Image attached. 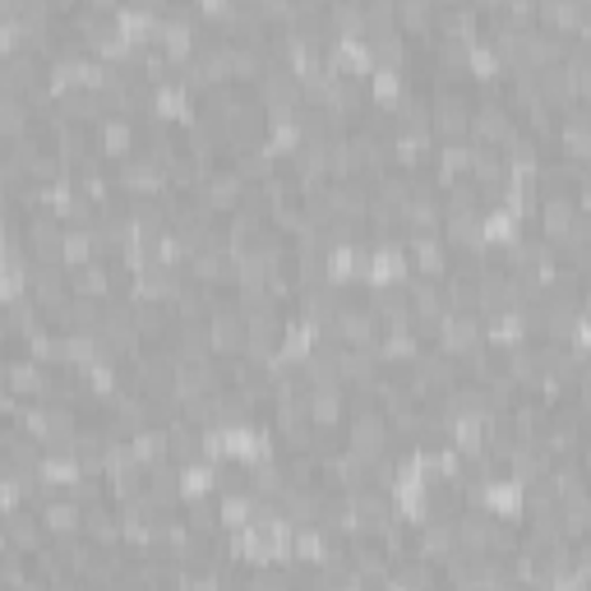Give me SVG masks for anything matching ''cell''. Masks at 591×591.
I'll return each instance as SVG.
<instances>
[{"label": "cell", "instance_id": "obj_11", "mask_svg": "<svg viewBox=\"0 0 591 591\" xmlns=\"http://www.w3.org/2000/svg\"><path fill=\"white\" fill-rule=\"evenodd\" d=\"M42 536H46V523L42 518H29V513H6V546L10 550H23V555H38L42 550Z\"/></svg>", "mask_w": 591, "mask_h": 591}, {"label": "cell", "instance_id": "obj_17", "mask_svg": "<svg viewBox=\"0 0 591 591\" xmlns=\"http://www.w3.org/2000/svg\"><path fill=\"white\" fill-rule=\"evenodd\" d=\"M440 10H453V6H467V0H434Z\"/></svg>", "mask_w": 591, "mask_h": 591}, {"label": "cell", "instance_id": "obj_10", "mask_svg": "<svg viewBox=\"0 0 591 591\" xmlns=\"http://www.w3.org/2000/svg\"><path fill=\"white\" fill-rule=\"evenodd\" d=\"M444 245L453 254H481L485 250V218L472 213V218H444Z\"/></svg>", "mask_w": 591, "mask_h": 591}, {"label": "cell", "instance_id": "obj_15", "mask_svg": "<svg viewBox=\"0 0 591 591\" xmlns=\"http://www.w3.org/2000/svg\"><path fill=\"white\" fill-rule=\"evenodd\" d=\"M74 504H80V508H93V504H107V485H102L93 472H84L80 481H74L70 485V490H65Z\"/></svg>", "mask_w": 591, "mask_h": 591}, {"label": "cell", "instance_id": "obj_12", "mask_svg": "<svg viewBox=\"0 0 591 591\" xmlns=\"http://www.w3.org/2000/svg\"><path fill=\"white\" fill-rule=\"evenodd\" d=\"M42 523H46V531L61 541V536L84 531V508L74 504L70 495H65V499H46V504H42Z\"/></svg>", "mask_w": 591, "mask_h": 591}, {"label": "cell", "instance_id": "obj_6", "mask_svg": "<svg viewBox=\"0 0 591 591\" xmlns=\"http://www.w3.org/2000/svg\"><path fill=\"white\" fill-rule=\"evenodd\" d=\"M541 236L546 241H555V250H559V241L569 236V226L582 218V203H578V194H541Z\"/></svg>", "mask_w": 591, "mask_h": 591}, {"label": "cell", "instance_id": "obj_3", "mask_svg": "<svg viewBox=\"0 0 591 591\" xmlns=\"http://www.w3.org/2000/svg\"><path fill=\"white\" fill-rule=\"evenodd\" d=\"M167 186V171L148 158V152H135V158L116 162V190L130 194V199H152Z\"/></svg>", "mask_w": 591, "mask_h": 591}, {"label": "cell", "instance_id": "obj_18", "mask_svg": "<svg viewBox=\"0 0 591 591\" xmlns=\"http://www.w3.org/2000/svg\"><path fill=\"white\" fill-rule=\"evenodd\" d=\"M398 6H434V0H398Z\"/></svg>", "mask_w": 591, "mask_h": 591}, {"label": "cell", "instance_id": "obj_9", "mask_svg": "<svg viewBox=\"0 0 591 591\" xmlns=\"http://www.w3.org/2000/svg\"><path fill=\"white\" fill-rule=\"evenodd\" d=\"M135 148H139V125L130 116H112V120H102V158H112V162H125V158H135Z\"/></svg>", "mask_w": 591, "mask_h": 591}, {"label": "cell", "instance_id": "obj_14", "mask_svg": "<svg viewBox=\"0 0 591 591\" xmlns=\"http://www.w3.org/2000/svg\"><path fill=\"white\" fill-rule=\"evenodd\" d=\"M38 112H29V97H6V107H0V135H6V144H19L29 139Z\"/></svg>", "mask_w": 591, "mask_h": 591}, {"label": "cell", "instance_id": "obj_5", "mask_svg": "<svg viewBox=\"0 0 591 591\" xmlns=\"http://www.w3.org/2000/svg\"><path fill=\"white\" fill-rule=\"evenodd\" d=\"M29 296L42 305L46 315H61L70 300V277L61 264H33L29 268Z\"/></svg>", "mask_w": 591, "mask_h": 591}, {"label": "cell", "instance_id": "obj_16", "mask_svg": "<svg viewBox=\"0 0 591 591\" xmlns=\"http://www.w3.org/2000/svg\"><path fill=\"white\" fill-rule=\"evenodd\" d=\"M88 10H97V14H116L120 10V0H84Z\"/></svg>", "mask_w": 591, "mask_h": 591}, {"label": "cell", "instance_id": "obj_4", "mask_svg": "<svg viewBox=\"0 0 591 591\" xmlns=\"http://www.w3.org/2000/svg\"><path fill=\"white\" fill-rule=\"evenodd\" d=\"M513 135H518V125H513L508 102H481V107L472 112V139H476V148H504Z\"/></svg>", "mask_w": 591, "mask_h": 591}, {"label": "cell", "instance_id": "obj_13", "mask_svg": "<svg viewBox=\"0 0 591 591\" xmlns=\"http://www.w3.org/2000/svg\"><path fill=\"white\" fill-rule=\"evenodd\" d=\"M342 416H347L342 389H310V421H315V430H324V434L338 430Z\"/></svg>", "mask_w": 591, "mask_h": 591}, {"label": "cell", "instance_id": "obj_2", "mask_svg": "<svg viewBox=\"0 0 591 591\" xmlns=\"http://www.w3.org/2000/svg\"><path fill=\"white\" fill-rule=\"evenodd\" d=\"M209 338H213V351L226 356V361H236L245 356V342H250V324L245 315L236 310V300H213V319H209Z\"/></svg>", "mask_w": 591, "mask_h": 591}, {"label": "cell", "instance_id": "obj_1", "mask_svg": "<svg viewBox=\"0 0 591 591\" xmlns=\"http://www.w3.org/2000/svg\"><path fill=\"white\" fill-rule=\"evenodd\" d=\"M23 250H29L33 264H61L65 260V231H61V218L42 209V213H29L23 222Z\"/></svg>", "mask_w": 591, "mask_h": 591}, {"label": "cell", "instance_id": "obj_7", "mask_svg": "<svg viewBox=\"0 0 591 591\" xmlns=\"http://www.w3.org/2000/svg\"><path fill=\"white\" fill-rule=\"evenodd\" d=\"M241 194H245V181H241V176L231 171V167H226V171L218 167L209 181L199 186V199L209 203L213 213H236V209H241Z\"/></svg>", "mask_w": 591, "mask_h": 591}, {"label": "cell", "instance_id": "obj_8", "mask_svg": "<svg viewBox=\"0 0 591 591\" xmlns=\"http://www.w3.org/2000/svg\"><path fill=\"white\" fill-rule=\"evenodd\" d=\"M84 536L97 546V550H116L125 541V523H120V513L107 508V504H93L84 508Z\"/></svg>", "mask_w": 591, "mask_h": 591}]
</instances>
